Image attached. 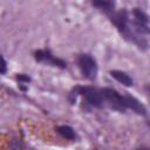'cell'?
<instances>
[{"label":"cell","instance_id":"1","mask_svg":"<svg viewBox=\"0 0 150 150\" xmlns=\"http://www.w3.org/2000/svg\"><path fill=\"white\" fill-rule=\"evenodd\" d=\"M110 21L116 26L118 32L130 41L136 42L138 46L142 47V42L132 34L131 29L129 28V13L125 9H121L118 12H114L110 14Z\"/></svg>","mask_w":150,"mask_h":150},{"label":"cell","instance_id":"2","mask_svg":"<svg viewBox=\"0 0 150 150\" xmlns=\"http://www.w3.org/2000/svg\"><path fill=\"white\" fill-rule=\"evenodd\" d=\"M74 93L75 94H73V95H75V97L77 95H81L84 98V101L87 102V104H89L90 107L101 109L105 105L102 93L97 88H94V87H76L74 89Z\"/></svg>","mask_w":150,"mask_h":150},{"label":"cell","instance_id":"3","mask_svg":"<svg viewBox=\"0 0 150 150\" xmlns=\"http://www.w3.org/2000/svg\"><path fill=\"white\" fill-rule=\"evenodd\" d=\"M77 64L82 75L93 81L97 76V63L96 60L90 54H81L77 57Z\"/></svg>","mask_w":150,"mask_h":150},{"label":"cell","instance_id":"4","mask_svg":"<svg viewBox=\"0 0 150 150\" xmlns=\"http://www.w3.org/2000/svg\"><path fill=\"white\" fill-rule=\"evenodd\" d=\"M100 90L102 93L105 104H108L114 110H118L121 112L125 111L124 105H123V95H121L117 90L112 88H102Z\"/></svg>","mask_w":150,"mask_h":150},{"label":"cell","instance_id":"5","mask_svg":"<svg viewBox=\"0 0 150 150\" xmlns=\"http://www.w3.org/2000/svg\"><path fill=\"white\" fill-rule=\"evenodd\" d=\"M34 59L38 62H42V63H47L54 67H59L61 69H64L67 67V62L57 56H55L49 49H39L35 50L34 53Z\"/></svg>","mask_w":150,"mask_h":150},{"label":"cell","instance_id":"6","mask_svg":"<svg viewBox=\"0 0 150 150\" xmlns=\"http://www.w3.org/2000/svg\"><path fill=\"white\" fill-rule=\"evenodd\" d=\"M134 27L138 34H149V16L139 8H134L132 12Z\"/></svg>","mask_w":150,"mask_h":150},{"label":"cell","instance_id":"7","mask_svg":"<svg viewBox=\"0 0 150 150\" xmlns=\"http://www.w3.org/2000/svg\"><path fill=\"white\" fill-rule=\"evenodd\" d=\"M123 105H124V109H131L132 111H135L136 114L138 115H143L145 116L146 115V109L145 107L137 100L135 98L134 96H130V95H123Z\"/></svg>","mask_w":150,"mask_h":150},{"label":"cell","instance_id":"8","mask_svg":"<svg viewBox=\"0 0 150 150\" xmlns=\"http://www.w3.org/2000/svg\"><path fill=\"white\" fill-rule=\"evenodd\" d=\"M110 76L125 87H131L134 84V80L122 70H110Z\"/></svg>","mask_w":150,"mask_h":150},{"label":"cell","instance_id":"9","mask_svg":"<svg viewBox=\"0 0 150 150\" xmlns=\"http://www.w3.org/2000/svg\"><path fill=\"white\" fill-rule=\"evenodd\" d=\"M56 132L59 134V135H61L63 138H66V139H75L76 138V132H75V130L71 128V127H69V125H59V127H56Z\"/></svg>","mask_w":150,"mask_h":150},{"label":"cell","instance_id":"10","mask_svg":"<svg viewBox=\"0 0 150 150\" xmlns=\"http://www.w3.org/2000/svg\"><path fill=\"white\" fill-rule=\"evenodd\" d=\"M91 5L100 8L101 11H103L107 14H111L114 13V2L112 1H91Z\"/></svg>","mask_w":150,"mask_h":150},{"label":"cell","instance_id":"11","mask_svg":"<svg viewBox=\"0 0 150 150\" xmlns=\"http://www.w3.org/2000/svg\"><path fill=\"white\" fill-rule=\"evenodd\" d=\"M16 80L19 81L20 84H23V83H28L30 81V77L26 74H18L16 75Z\"/></svg>","mask_w":150,"mask_h":150},{"label":"cell","instance_id":"12","mask_svg":"<svg viewBox=\"0 0 150 150\" xmlns=\"http://www.w3.org/2000/svg\"><path fill=\"white\" fill-rule=\"evenodd\" d=\"M7 71V63L2 55H0V74H5Z\"/></svg>","mask_w":150,"mask_h":150}]
</instances>
